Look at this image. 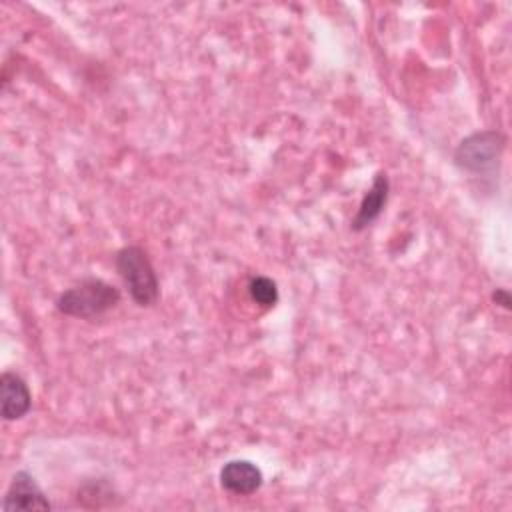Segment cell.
I'll use <instances>...</instances> for the list:
<instances>
[{
  "instance_id": "5b68a950",
  "label": "cell",
  "mask_w": 512,
  "mask_h": 512,
  "mask_svg": "<svg viewBox=\"0 0 512 512\" xmlns=\"http://www.w3.org/2000/svg\"><path fill=\"white\" fill-rule=\"evenodd\" d=\"M0 404L4 420H20L30 412L32 394L22 376L4 372L0 376Z\"/></svg>"
},
{
  "instance_id": "3957f363",
  "label": "cell",
  "mask_w": 512,
  "mask_h": 512,
  "mask_svg": "<svg viewBox=\"0 0 512 512\" xmlns=\"http://www.w3.org/2000/svg\"><path fill=\"white\" fill-rule=\"evenodd\" d=\"M504 144L506 138L496 130L474 132L458 144L454 152V164L470 174H488L496 170Z\"/></svg>"
},
{
  "instance_id": "6da1fadb",
  "label": "cell",
  "mask_w": 512,
  "mask_h": 512,
  "mask_svg": "<svg viewBox=\"0 0 512 512\" xmlns=\"http://www.w3.org/2000/svg\"><path fill=\"white\" fill-rule=\"evenodd\" d=\"M118 302L120 292L116 286L100 278H86L80 284L64 290L56 300V308L66 316L88 320L112 310Z\"/></svg>"
},
{
  "instance_id": "9c48e42d",
  "label": "cell",
  "mask_w": 512,
  "mask_h": 512,
  "mask_svg": "<svg viewBox=\"0 0 512 512\" xmlns=\"http://www.w3.org/2000/svg\"><path fill=\"white\" fill-rule=\"evenodd\" d=\"M492 298H494L496 304H500V306H504V308H510V304H512L510 294H508V290H504V288H498Z\"/></svg>"
},
{
  "instance_id": "52a82bcc",
  "label": "cell",
  "mask_w": 512,
  "mask_h": 512,
  "mask_svg": "<svg viewBox=\"0 0 512 512\" xmlns=\"http://www.w3.org/2000/svg\"><path fill=\"white\" fill-rule=\"evenodd\" d=\"M388 190H390L388 176L384 172H378L372 180L370 190L364 194L356 216L352 218V230L354 232H360V230L368 228L382 214V210L386 206V200H388Z\"/></svg>"
},
{
  "instance_id": "ba28073f",
  "label": "cell",
  "mask_w": 512,
  "mask_h": 512,
  "mask_svg": "<svg viewBox=\"0 0 512 512\" xmlns=\"http://www.w3.org/2000/svg\"><path fill=\"white\" fill-rule=\"evenodd\" d=\"M248 292H250V298L254 302H258L260 306H274L278 302V288H276V282L270 280L268 276H254L248 284Z\"/></svg>"
},
{
  "instance_id": "277c9868",
  "label": "cell",
  "mask_w": 512,
  "mask_h": 512,
  "mask_svg": "<svg viewBox=\"0 0 512 512\" xmlns=\"http://www.w3.org/2000/svg\"><path fill=\"white\" fill-rule=\"evenodd\" d=\"M52 504L42 492V488L36 484V480L20 470L14 474L4 500H2V510H50Z\"/></svg>"
},
{
  "instance_id": "7a4b0ae2",
  "label": "cell",
  "mask_w": 512,
  "mask_h": 512,
  "mask_svg": "<svg viewBox=\"0 0 512 512\" xmlns=\"http://www.w3.org/2000/svg\"><path fill=\"white\" fill-rule=\"evenodd\" d=\"M116 270L124 280L130 298L138 306H152L158 300L160 284L154 266L140 246H124L116 252Z\"/></svg>"
},
{
  "instance_id": "8992f818",
  "label": "cell",
  "mask_w": 512,
  "mask_h": 512,
  "mask_svg": "<svg viewBox=\"0 0 512 512\" xmlns=\"http://www.w3.org/2000/svg\"><path fill=\"white\" fill-rule=\"evenodd\" d=\"M262 470L248 460H230L220 470V484L236 496H250L262 486Z\"/></svg>"
}]
</instances>
